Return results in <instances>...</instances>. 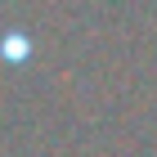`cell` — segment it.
Wrapping results in <instances>:
<instances>
[{
    "mask_svg": "<svg viewBox=\"0 0 157 157\" xmlns=\"http://www.w3.org/2000/svg\"><path fill=\"white\" fill-rule=\"evenodd\" d=\"M0 59H5V63H23V59H32V40H27L23 32H5V40H0Z\"/></svg>",
    "mask_w": 157,
    "mask_h": 157,
    "instance_id": "1",
    "label": "cell"
}]
</instances>
